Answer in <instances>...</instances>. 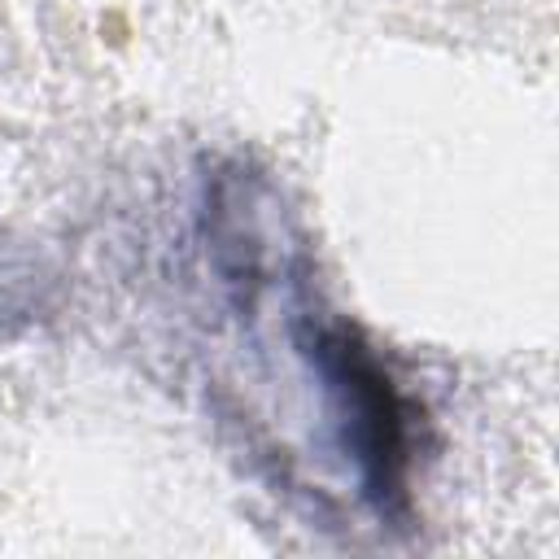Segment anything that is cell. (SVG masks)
I'll return each mask as SVG.
<instances>
[{
    "instance_id": "1",
    "label": "cell",
    "mask_w": 559,
    "mask_h": 559,
    "mask_svg": "<svg viewBox=\"0 0 559 559\" xmlns=\"http://www.w3.org/2000/svg\"><path fill=\"white\" fill-rule=\"evenodd\" d=\"M293 345L306 367L319 376L328 411L341 428V445L358 467L362 498L380 515H397L406 507V411L393 389L384 362L371 345L332 314L301 310L293 319Z\"/></svg>"
}]
</instances>
